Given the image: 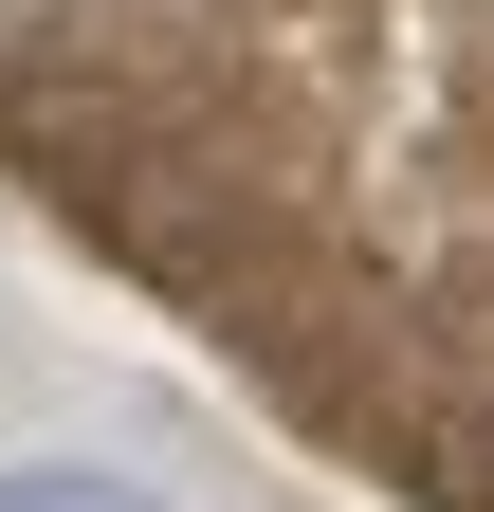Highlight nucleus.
<instances>
[{
  "instance_id": "1",
  "label": "nucleus",
  "mask_w": 494,
  "mask_h": 512,
  "mask_svg": "<svg viewBox=\"0 0 494 512\" xmlns=\"http://www.w3.org/2000/svg\"><path fill=\"white\" fill-rule=\"evenodd\" d=\"M0 512H165V494L92 476V458H19V476H0Z\"/></svg>"
}]
</instances>
